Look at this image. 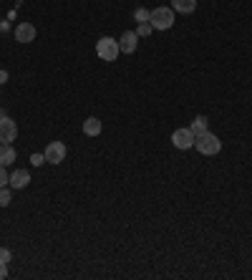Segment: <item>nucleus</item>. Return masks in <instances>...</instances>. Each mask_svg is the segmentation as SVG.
<instances>
[{
    "label": "nucleus",
    "mask_w": 252,
    "mask_h": 280,
    "mask_svg": "<svg viewBox=\"0 0 252 280\" xmlns=\"http://www.w3.org/2000/svg\"><path fill=\"white\" fill-rule=\"evenodd\" d=\"M172 8L179 10V13H194L197 0H172Z\"/></svg>",
    "instance_id": "f8f14e48"
},
{
    "label": "nucleus",
    "mask_w": 252,
    "mask_h": 280,
    "mask_svg": "<svg viewBox=\"0 0 252 280\" xmlns=\"http://www.w3.org/2000/svg\"><path fill=\"white\" fill-rule=\"evenodd\" d=\"M152 31H154V28H152V23H139V28H136V35H139V38H144V35H149Z\"/></svg>",
    "instance_id": "2eb2a0df"
},
{
    "label": "nucleus",
    "mask_w": 252,
    "mask_h": 280,
    "mask_svg": "<svg viewBox=\"0 0 252 280\" xmlns=\"http://www.w3.org/2000/svg\"><path fill=\"white\" fill-rule=\"evenodd\" d=\"M207 124H209V122H207V116H197V119L192 122V126H189V129H192V134H194V136H199V134L209 131V129H207Z\"/></svg>",
    "instance_id": "ddd939ff"
},
{
    "label": "nucleus",
    "mask_w": 252,
    "mask_h": 280,
    "mask_svg": "<svg viewBox=\"0 0 252 280\" xmlns=\"http://www.w3.org/2000/svg\"><path fill=\"white\" fill-rule=\"evenodd\" d=\"M136 43H139L136 31H126L124 35L119 38V48H121L124 53H134V51H136Z\"/></svg>",
    "instance_id": "6e6552de"
},
{
    "label": "nucleus",
    "mask_w": 252,
    "mask_h": 280,
    "mask_svg": "<svg viewBox=\"0 0 252 280\" xmlns=\"http://www.w3.org/2000/svg\"><path fill=\"white\" fill-rule=\"evenodd\" d=\"M0 263H10V250L0 248Z\"/></svg>",
    "instance_id": "a211bd4d"
},
{
    "label": "nucleus",
    "mask_w": 252,
    "mask_h": 280,
    "mask_svg": "<svg viewBox=\"0 0 252 280\" xmlns=\"http://www.w3.org/2000/svg\"><path fill=\"white\" fill-rule=\"evenodd\" d=\"M119 53H121L119 41H114V38H109V35L98 38V43H96V56H98L101 61H116Z\"/></svg>",
    "instance_id": "7ed1b4c3"
},
{
    "label": "nucleus",
    "mask_w": 252,
    "mask_h": 280,
    "mask_svg": "<svg viewBox=\"0 0 252 280\" xmlns=\"http://www.w3.org/2000/svg\"><path fill=\"white\" fill-rule=\"evenodd\" d=\"M15 136H18L15 122L3 114V116H0V144H10V142H15Z\"/></svg>",
    "instance_id": "20e7f679"
},
{
    "label": "nucleus",
    "mask_w": 252,
    "mask_h": 280,
    "mask_svg": "<svg viewBox=\"0 0 252 280\" xmlns=\"http://www.w3.org/2000/svg\"><path fill=\"white\" fill-rule=\"evenodd\" d=\"M31 162L35 164V167H38V164H43V162H46V156H43V154H33Z\"/></svg>",
    "instance_id": "6ab92c4d"
},
{
    "label": "nucleus",
    "mask_w": 252,
    "mask_h": 280,
    "mask_svg": "<svg viewBox=\"0 0 252 280\" xmlns=\"http://www.w3.org/2000/svg\"><path fill=\"white\" fill-rule=\"evenodd\" d=\"M172 144H174L177 149H192V147H194V134H192V129H177V131L172 134Z\"/></svg>",
    "instance_id": "423d86ee"
},
{
    "label": "nucleus",
    "mask_w": 252,
    "mask_h": 280,
    "mask_svg": "<svg viewBox=\"0 0 252 280\" xmlns=\"http://www.w3.org/2000/svg\"><path fill=\"white\" fill-rule=\"evenodd\" d=\"M134 21H139V23H149V10H146V8H136V10H134Z\"/></svg>",
    "instance_id": "4468645a"
},
{
    "label": "nucleus",
    "mask_w": 252,
    "mask_h": 280,
    "mask_svg": "<svg viewBox=\"0 0 252 280\" xmlns=\"http://www.w3.org/2000/svg\"><path fill=\"white\" fill-rule=\"evenodd\" d=\"M10 182V174H5V167H0V187H5Z\"/></svg>",
    "instance_id": "f3484780"
},
{
    "label": "nucleus",
    "mask_w": 252,
    "mask_h": 280,
    "mask_svg": "<svg viewBox=\"0 0 252 280\" xmlns=\"http://www.w3.org/2000/svg\"><path fill=\"white\" fill-rule=\"evenodd\" d=\"M15 162V149L10 144H0V167H8Z\"/></svg>",
    "instance_id": "9b49d317"
},
{
    "label": "nucleus",
    "mask_w": 252,
    "mask_h": 280,
    "mask_svg": "<svg viewBox=\"0 0 252 280\" xmlns=\"http://www.w3.org/2000/svg\"><path fill=\"white\" fill-rule=\"evenodd\" d=\"M10 205V192L5 187H0V207H8Z\"/></svg>",
    "instance_id": "dca6fc26"
},
{
    "label": "nucleus",
    "mask_w": 252,
    "mask_h": 280,
    "mask_svg": "<svg viewBox=\"0 0 252 280\" xmlns=\"http://www.w3.org/2000/svg\"><path fill=\"white\" fill-rule=\"evenodd\" d=\"M83 134H86V136H98V134H101V119L89 116V119L83 122Z\"/></svg>",
    "instance_id": "9d476101"
},
{
    "label": "nucleus",
    "mask_w": 252,
    "mask_h": 280,
    "mask_svg": "<svg viewBox=\"0 0 252 280\" xmlns=\"http://www.w3.org/2000/svg\"><path fill=\"white\" fill-rule=\"evenodd\" d=\"M31 182V174L26 172V169H15L13 174H10V182L8 185L13 187V189H23V187H28Z\"/></svg>",
    "instance_id": "1a4fd4ad"
},
{
    "label": "nucleus",
    "mask_w": 252,
    "mask_h": 280,
    "mask_svg": "<svg viewBox=\"0 0 252 280\" xmlns=\"http://www.w3.org/2000/svg\"><path fill=\"white\" fill-rule=\"evenodd\" d=\"M149 23L154 31H169L174 26V10L169 8H154L149 10Z\"/></svg>",
    "instance_id": "f03ea898"
},
{
    "label": "nucleus",
    "mask_w": 252,
    "mask_h": 280,
    "mask_svg": "<svg viewBox=\"0 0 252 280\" xmlns=\"http://www.w3.org/2000/svg\"><path fill=\"white\" fill-rule=\"evenodd\" d=\"M8 81V71H0V84H5Z\"/></svg>",
    "instance_id": "412c9836"
},
{
    "label": "nucleus",
    "mask_w": 252,
    "mask_h": 280,
    "mask_svg": "<svg viewBox=\"0 0 252 280\" xmlns=\"http://www.w3.org/2000/svg\"><path fill=\"white\" fill-rule=\"evenodd\" d=\"M194 147H197V152H199V154L215 156V154H220L222 142H220V136H215L212 131H204V134L194 136Z\"/></svg>",
    "instance_id": "f257e3e1"
},
{
    "label": "nucleus",
    "mask_w": 252,
    "mask_h": 280,
    "mask_svg": "<svg viewBox=\"0 0 252 280\" xmlns=\"http://www.w3.org/2000/svg\"><path fill=\"white\" fill-rule=\"evenodd\" d=\"M46 162L48 164H61L63 159H66V144L63 142H51L48 147H46Z\"/></svg>",
    "instance_id": "39448f33"
},
{
    "label": "nucleus",
    "mask_w": 252,
    "mask_h": 280,
    "mask_svg": "<svg viewBox=\"0 0 252 280\" xmlns=\"http://www.w3.org/2000/svg\"><path fill=\"white\" fill-rule=\"evenodd\" d=\"M8 275V263H0V278Z\"/></svg>",
    "instance_id": "aec40b11"
},
{
    "label": "nucleus",
    "mask_w": 252,
    "mask_h": 280,
    "mask_svg": "<svg viewBox=\"0 0 252 280\" xmlns=\"http://www.w3.org/2000/svg\"><path fill=\"white\" fill-rule=\"evenodd\" d=\"M15 41L18 43H33L35 41V26L33 23H20L15 28Z\"/></svg>",
    "instance_id": "0eeeda50"
}]
</instances>
